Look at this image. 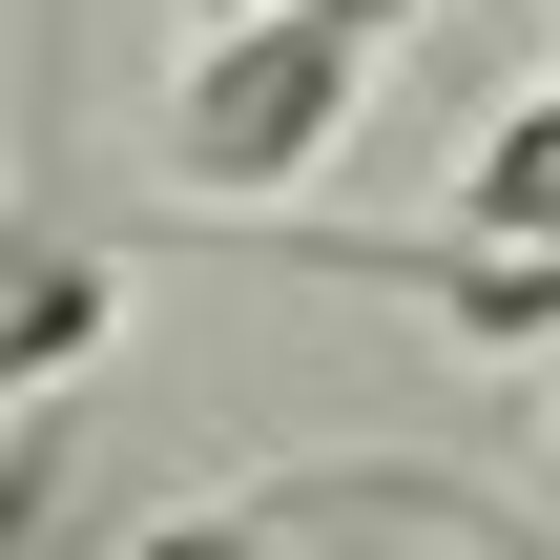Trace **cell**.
<instances>
[{"label":"cell","instance_id":"cell-1","mask_svg":"<svg viewBox=\"0 0 560 560\" xmlns=\"http://www.w3.org/2000/svg\"><path fill=\"white\" fill-rule=\"evenodd\" d=\"M395 21L416 0H249V21H187V62H166V187H208V208L312 187L332 125L374 104Z\"/></svg>","mask_w":560,"mask_h":560},{"label":"cell","instance_id":"cell-2","mask_svg":"<svg viewBox=\"0 0 560 560\" xmlns=\"http://www.w3.org/2000/svg\"><path fill=\"white\" fill-rule=\"evenodd\" d=\"M104 312H125L104 229H62V208L21 187V208H0V395H83V374H104Z\"/></svg>","mask_w":560,"mask_h":560},{"label":"cell","instance_id":"cell-3","mask_svg":"<svg viewBox=\"0 0 560 560\" xmlns=\"http://www.w3.org/2000/svg\"><path fill=\"white\" fill-rule=\"evenodd\" d=\"M457 229H478V249H560V83H520V104L457 145Z\"/></svg>","mask_w":560,"mask_h":560},{"label":"cell","instance_id":"cell-4","mask_svg":"<svg viewBox=\"0 0 560 560\" xmlns=\"http://www.w3.org/2000/svg\"><path fill=\"white\" fill-rule=\"evenodd\" d=\"M62 457H83L62 416H21V436H0V560H42V520H62Z\"/></svg>","mask_w":560,"mask_h":560},{"label":"cell","instance_id":"cell-5","mask_svg":"<svg viewBox=\"0 0 560 560\" xmlns=\"http://www.w3.org/2000/svg\"><path fill=\"white\" fill-rule=\"evenodd\" d=\"M187 21H249V0H187Z\"/></svg>","mask_w":560,"mask_h":560}]
</instances>
